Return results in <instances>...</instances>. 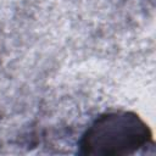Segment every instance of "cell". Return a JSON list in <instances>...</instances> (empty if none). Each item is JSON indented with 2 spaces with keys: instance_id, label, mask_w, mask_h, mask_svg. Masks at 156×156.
Instances as JSON below:
<instances>
[{
  "instance_id": "1",
  "label": "cell",
  "mask_w": 156,
  "mask_h": 156,
  "mask_svg": "<svg viewBox=\"0 0 156 156\" xmlns=\"http://www.w3.org/2000/svg\"><path fill=\"white\" fill-rule=\"evenodd\" d=\"M149 144H152L151 130L136 113L113 111L100 115L83 133L78 146L80 155L119 156Z\"/></svg>"
}]
</instances>
